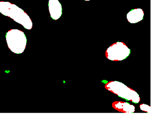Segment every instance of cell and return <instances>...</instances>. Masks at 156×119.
Masks as SVG:
<instances>
[{"instance_id":"1","label":"cell","mask_w":156,"mask_h":119,"mask_svg":"<svg viewBox=\"0 0 156 119\" xmlns=\"http://www.w3.org/2000/svg\"><path fill=\"white\" fill-rule=\"evenodd\" d=\"M0 12L11 18L26 29L30 30L32 27V22L29 16L15 4L7 1H0Z\"/></svg>"},{"instance_id":"2","label":"cell","mask_w":156,"mask_h":119,"mask_svg":"<svg viewBox=\"0 0 156 119\" xmlns=\"http://www.w3.org/2000/svg\"><path fill=\"white\" fill-rule=\"evenodd\" d=\"M105 87L107 90L127 101L134 103H138L140 101V96L136 92L121 82L110 81L105 84Z\"/></svg>"},{"instance_id":"3","label":"cell","mask_w":156,"mask_h":119,"mask_svg":"<svg viewBox=\"0 0 156 119\" xmlns=\"http://www.w3.org/2000/svg\"><path fill=\"white\" fill-rule=\"evenodd\" d=\"M8 48L15 54H21L24 51L27 38L24 33L18 29L9 30L5 35Z\"/></svg>"},{"instance_id":"4","label":"cell","mask_w":156,"mask_h":119,"mask_svg":"<svg viewBox=\"0 0 156 119\" xmlns=\"http://www.w3.org/2000/svg\"><path fill=\"white\" fill-rule=\"evenodd\" d=\"M130 53V49L121 41H117L110 46L105 51V57L113 61H120L126 59Z\"/></svg>"},{"instance_id":"5","label":"cell","mask_w":156,"mask_h":119,"mask_svg":"<svg viewBox=\"0 0 156 119\" xmlns=\"http://www.w3.org/2000/svg\"><path fill=\"white\" fill-rule=\"evenodd\" d=\"M48 7L50 15L53 20H57L61 16L62 8L58 0H49Z\"/></svg>"},{"instance_id":"6","label":"cell","mask_w":156,"mask_h":119,"mask_svg":"<svg viewBox=\"0 0 156 119\" xmlns=\"http://www.w3.org/2000/svg\"><path fill=\"white\" fill-rule=\"evenodd\" d=\"M112 106L115 110L124 113H133L135 112V106L127 102L115 101L113 103Z\"/></svg>"},{"instance_id":"7","label":"cell","mask_w":156,"mask_h":119,"mask_svg":"<svg viewBox=\"0 0 156 119\" xmlns=\"http://www.w3.org/2000/svg\"><path fill=\"white\" fill-rule=\"evenodd\" d=\"M144 16V12L141 9L131 10L127 14V20L130 23H136L141 21Z\"/></svg>"},{"instance_id":"8","label":"cell","mask_w":156,"mask_h":119,"mask_svg":"<svg viewBox=\"0 0 156 119\" xmlns=\"http://www.w3.org/2000/svg\"><path fill=\"white\" fill-rule=\"evenodd\" d=\"M140 108L141 110L146 112L147 113H151L152 112V109L151 107L149 105H147L146 104H141L140 105Z\"/></svg>"},{"instance_id":"9","label":"cell","mask_w":156,"mask_h":119,"mask_svg":"<svg viewBox=\"0 0 156 119\" xmlns=\"http://www.w3.org/2000/svg\"><path fill=\"white\" fill-rule=\"evenodd\" d=\"M83 1H91V0H83Z\"/></svg>"}]
</instances>
